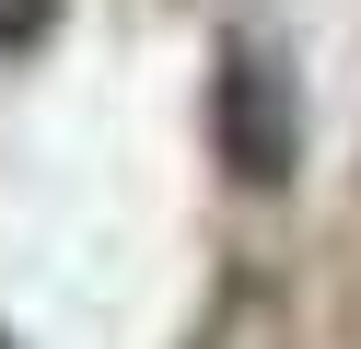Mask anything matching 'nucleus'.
<instances>
[{
  "label": "nucleus",
  "instance_id": "nucleus-1",
  "mask_svg": "<svg viewBox=\"0 0 361 349\" xmlns=\"http://www.w3.org/2000/svg\"><path fill=\"white\" fill-rule=\"evenodd\" d=\"M47 35V0H0V47H35Z\"/></svg>",
  "mask_w": 361,
  "mask_h": 349
}]
</instances>
